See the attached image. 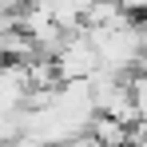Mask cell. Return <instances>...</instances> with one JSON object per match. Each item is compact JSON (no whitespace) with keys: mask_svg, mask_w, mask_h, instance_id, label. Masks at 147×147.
Instances as JSON below:
<instances>
[{"mask_svg":"<svg viewBox=\"0 0 147 147\" xmlns=\"http://www.w3.org/2000/svg\"><path fill=\"white\" fill-rule=\"evenodd\" d=\"M131 127H135V123L119 119V115L96 111V119H92V135H96L103 147H131Z\"/></svg>","mask_w":147,"mask_h":147,"instance_id":"obj_1","label":"cell"}]
</instances>
